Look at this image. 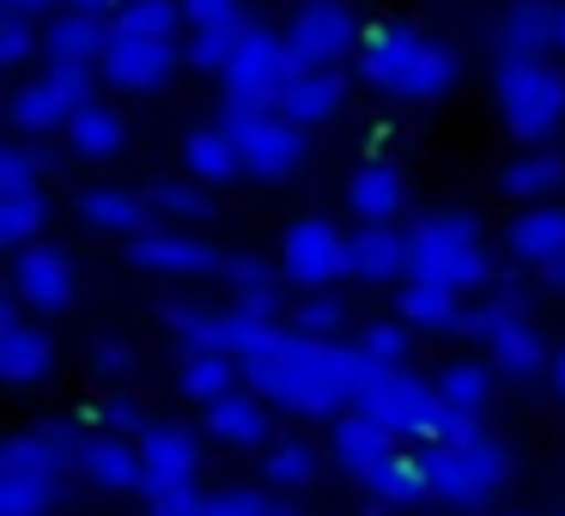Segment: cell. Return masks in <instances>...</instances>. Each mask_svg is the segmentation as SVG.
<instances>
[{
	"mask_svg": "<svg viewBox=\"0 0 565 516\" xmlns=\"http://www.w3.org/2000/svg\"><path fill=\"white\" fill-rule=\"evenodd\" d=\"M456 74H462L456 50H450V43H431L426 37V50L414 55V67H407V79H402V98L407 104H444L456 92Z\"/></svg>",
	"mask_w": 565,
	"mask_h": 516,
	"instance_id": "obj_34",
	"label": "cell"
},
{
	"mask_svg": "<svg viewBox=\"0 0 565 516\" xmlns=\"http://www.w3.org/2000/svg\"><path fill=\"white\" fill-rule=\"evenodd\" d=\"M431 401H438V389L419 377H407V365H383L377 377L365 383V395H359L353 407H365L371 419H383L390 431H419V419L431 413Z\"/></svg>",
	"mask_w": 565,
	"mask_h": 516,
	"instance_id": "obj_15",
	"label": "cell"
},
{
	"mask_svg": "<svg viewBox=\"0 0 565 516\" xmlns=\"http://www.w3.org/2000/svg\"><path fill=\"white\" fill-rule=\"evenodd\" d=\"M183 19H189L183 0H122L110 25L116 31H135V37H177Z\"/></svg>",
	"mask_w": 565,
	"mask_h": 516,
	"instance_id": "obj_42",
	"label": "cell"
},
{
	"mask_svg": "<svg viewBox=\"0 0 565 516\" xmlns=\"http://www.w3.org/2000/svg\"><path fill=\"white\" fill-rule=\"evenodd\" d=\"M499 50L504 55H547V50H559V0H504Z\"/></svg>",
	"mask_w": 565,
	"mask_h": 516,
	"instance_id": "obj_20",
	"label": "cell"
},
{
	"mask_svg": "<svg viewBox=\"0 0 565 516\" xmlns=\"http://www.w3.org/2000/svg\"><path fill=\"white\" fill-rule=\"evenodd\" d=\"M19 292L0 304V377L13 383V389H31V383H43L55 370V346L43 329H31L25 316H19Z\"/></svg>",
	"mask_w": 565,
	"mask_h": 516,
	"instance_id": "obj_14",
	"label": "cell"
},
{
	"mask_svg": "<svg viewBox=\"0 0 565 516\" xmlns=\"http://www.w3.org/2000/svg\"><path fill=\"white\" fill-rule=\"evenodd\" d=\"M7 7H13V13H31V19H38V13H50L55 0H7Z\"/></svg>",
	"mask_w": 565,
	"mask_h": 516,
	"instance_id": "obj_56",
	"label": "cell"
},
{
	"mask_svg": "<svg viewBox=\"0 0 565 516\" xmlns=\"http://www.w3.org/2000/svg\"><path fill=\"white\" fill-rule=\"evenodd\" d=\"M407 329H426V334H462V292L444 280H402V298H395Z\"/></svg>",
	"mask_w": 565,
	"mask_h": 516,
	"instance_id": "obj_27",
	"label": "cell"
},
{
	"mask_svg": "<svg viewBox=\"0 0 565 516\" xmlns=\"http://www.w3.org/2000/svg\"><path fill=\"white\" fill-rule=\"evenodd\" d=\"M504 516H516V510H504Z\"/></svg>",
	"mask_w": 565,
	"mask_h": 516,
	"instance_id": "obj_61",
	"label": "cell"
},
{
	"mask_svg": "<svg viewBox=\"0 0 565 516\" xmlns=\"http://www.w3.org/2000/svg\"><path fill=\"white\" fill-rule=\"evenodd\" d=\"M475 431H480L475 407H456V401H444V395H438V401H431V413L419 419L414 438L419 443H462V438H475Z\"/></svg>",
	"mask_w": 565,
	"mask_h": 516,
	"instance_id": "obj_46",
	"label": "cell"
},
{
	"mask_svg": "<svg viewBox=\"0 0 565 516\" xmlns=\"http://www.w3.org/2000/svg\"><path fill=\"white\" fill-rule=\"evenodd\" d=\"M50 225V201L38 189H19V195H0V244L7 249H25L38 244V232Z\"/></svg>",
	"mask_w": 565,
	"mask_h": 516,
	"instance_id": "obj_39",
	"label": "cell"
},
{
	"mask_svg": "<svg viewBox=\"0 0 565 516\" xmlns=\"http://www.w3.org/2000/svg\"><path fill=\"white\" fill-rule=\"evenodd\" d=\"M43 74L67 92V104H74V110H79V104H98V79H104L98 62H50Z\"/></svg>",
	"mask_w": 565,
	"mask_h": 516,
	"instance_id": "obj_49",
	"label": "cell"
},
{
	"mask_svg": "<svg viewBox=\"0 0 565 516\" xmlns=\"http://www.w3.org/2000/svg\"><path fill=\"white\" fill-rule=\"evenodd\" d=\"M201 431H207L213 443H225V450H268L274 431H268V401H262L256 389H232L220 395L213 407H201Z\"/></svg>",
	"mask_w": 565,
	"mask_h": 516,
	"instance_id": "obj_17",
	"label": "cell"
},
{
	"mask_svg": "<svg viewBox=\"0 0 565 516\" xmlns=\"http://www.w3.org/2000/svg\"><path fill=\"white\" fill-rule=\"evenodd\" d=\"M492 377H499V370H492V358H456V365L438 370V395L480 413V407L492 401Z\"/></svg>",
	"mask_w": 565,
	"mask_h": 516,
	"instance_id": "obj_41",
	"label": "cell"
},
{
	"mask_svg": "<svg viewBox=\"0 0 565 516\" xmlns=\"http://www.w3.org/2000/svg\"><path fill=\"white\" fill-rule=\"evenodd\" d=\"M244 37H249V25L244 19H232V25H207V31H195V43H189V67H201V74H225V67L237 62V50H244Z\"/></svg>",
	"mask_w": 565,
	"mask_h": 516,
	"instance_id": "obj_43",
	"label": "cell"
},
{
	"mask_svg": "<svg viewBox=\"0 0 565 516\" xmlns=\"http://www.w3.org/2000/svg\"><path fill=\"white\" fill-rule=\"evenodd\" d=\"M183 164H189V176H195V183L213 189V183H232V176L244 171V152H237V140L213 122V128H189Z\"/></svg>",
	"mask_w": 565,
	"mask_h": 516,
	"instance_id": "obj_33",
	"label": "cell"
},
{
	"mask_svg": "<svg viewBox=\"0 0 565 516\" xmlns=\"http://www.w3.org/2000/svg\"><path fill=\"white\" fill-rule=\"evenodd\" d=\"M79 219L92 225V232H116V237H147L159 232V213L147 207V195H135V189H79Z\"/></svg>",
	"mask_w": 565,
	"mask_h": 516,
	"instance_id": "obj_21",
	"label": "cell"
},
{
	"mask_svg": "<svg viewBox=\"0 0 565 516\" xmlns=\"http://www.w3.org/2000/svg\"><path fill=\"white\" fill-rule=\"evenodd\" d=\"M220 128L237 140L244 171L249 176H268V183L292 176L298 164L310 159V128H298L292 116H280V110H232V104H225Z\"/></svg>",
	"mask_w": 565,
	"mask_h": 516,
	"instance_id": "obj_5",
	"label": "cell"
},
{
	"mask_svg": "<svg viewBox=\"0 0 565 516\" xmlns=\"http://www.w3.org/2000/svg\"><path fill=\"white\" fill-rule=\"evenodd\" d=\"M79 474L104 492H135L140 486V443L122 438V431H98V438H86Z\"/></svg>",
	"mask_w": 565,
	"mask_h": 516,
	"instance_id": "obj_29",
	"label": "cell"
},
{
	"mask_svg": "<svg viewBox=\"0 0 565 516\" xmlns=\"http://www.w3.org/2000/svg\"><path fill=\"white\" fill-rule=\"evenodd\" d=\"M237 377H244V365H237L232 353H183V370H177V389L189 395V401L213 407L220 395L237 389Z\"/></svg>",
	"mask_w": 565,
	"mask_h": 516,
	"instance_id": "obj_36",
	"label": "cell"
},
{
	"mask_svg": "<svg viewBox=\"0 0 565 516\" xmlns=\"http://www.w3.org/2000/svg\"><path fill=\"white\" fill-rule=\"evenodd\" d=\"M359 486H365V498L371 504H419V498H431V467H426V455H402V450H390L383 462H371L365 474H359Z\"/></svg>",
	"mask_w": 565,
	"mask_h": 516,
	"instance_id": "obj_26",
	"label": "cell"
},
{
	"mask_svg": "<svg viewBox=\"0 0 565 516\" xmlns=\"http://www.w3.org/2000/svg\"><path fill=\"white\" fill-rule=\"evenodd\" d=\"M67 152L86 164H110L116 152L128 147V116L116 110V104H79L74 116H67Z\"/></svg>",
	"mask_w": 565,
	"mask_h": 516,
	"instance_id": "obj_22",
	"label": "cell"
},
{
	"mask_svg": "<svg viewBox=\"0 0 565 516\" xmlns=\"http://www.w3.org/2000/svg\"><path fill=\"white\" fill-rule=\"evenodd\" d=\"M164 322L177 329L183 353H225V310H201V304H164Z\"/></svg>",
	"mask_w": 565,
	"mask_h": 516,
	"instance_id": "obj_40",
	"label": "cell"
},
{
	"mask_svg": "<svg viewBox=\"0 0 565 516\" xmlns=\"http://www.w3.org/2000/svg\"><path fill=\"white\" fill-rule=\"evenodd\" d=\"M426 467H431V498L456 504V510H487L511 480V443L475 431L462 443H426Z\"/></svg>",
	"mask_w": 565,
	"mask_h": 516,
	"instance_id": "obj_4",
	"label": "cell"
},
{
	"mask_svg": "<svg viewBox=\"0 0 565 516\" xmlns=\"http://www.w3.org/2000/svg\"><path fill=\"white\" fill-rule=\"evenodd\" d=\"M286 268H274V261L262 256H232L225 261V286H232V304H244L249 316H280V298H286Z\"/></svg>",
	"mask_w": 565,
	"mask_h": 516,
	"instance_id": "obj_32",
	"label": "cell"
},
{
	"mask_svg": "<svg viewBox=\"0 0 565 516\" xmlns=\"http://www.w3.org/2000/svg\"><path fill=\"white\" fill-rule=\"evenodd\" d=\"M13 292L38 316H62L74 304V261H67V249H55L50 237L13 249Z\"/></svg>",
	"mask_w": 565,
	"mask_h": 516,
	"instance_id": "obj_11",
	"label": "cell"
},
{
	"mask_svg": "<svg viewBox=\"0 0 565 516\" xmlns=\"http://www.w3.org/2000/svg\"><path fill=\"white\" fill-rule=\"evenodd\" d=\"M395 438H402V431H390L383 419H371L365 407H341L334 426H329V450H334V462H341L347 474H365L371 462H383V455L395 450Z\"/></svg>",
	"mask_w": 565,
	"mask_h": 516,
	"instance_id": "obj_19",
	"label": "cell"
},
{
	"mask_svg": "<svg viewBox=\"0 0 565 516\" xmlns=\"http://www.w3.org/2000/svg\"><path fill=\"white\" fill-rule=\"evenodd\" d=\"M62 7H67V13H98V19H110L122 0H62Z\"/></svg>",
	"mask_w": 565,
	"mask_h": 516,
	"instance_id": "obj_55",
	"label": "cell"
},
{
	"mask_svg": "<svg viewBox=\"0 0 565 516\" xmlns=\"http://www.w3.org/2000/svg\"><path fill=\"white\" fill-rule=\"evenodd\" d=\"M104 426H110V431H122V438H147V431H152V419H147V407H140V401L116 395V401L104 407Z\"/></svg>",
	"mask_w": 565,
	"mask_h": 516,
	"instance_id": "obj_52",
	"label": "cell"
},
{
	"mask_svg": "<svg viewBox=\"0 0 565 516\" xmlns=\"http://www.w3.org/2000/svg\"><path fill=\"white\" fill-rule=\"evenodd\" d=\"M7 116H13L19 135H62L67 116H74V104H67V92L55 86L50 74H38V79H25V86H13Z\"/></svg>",
	"mask_w": 565,
	"mask_h": 516,
	"instance_id": "obj_31",
	"label": "cell"
},
{
	"mask_svg": "<svg viewBox=\"0 0 565 516\" xmlns=\"http://www.w3.org/2000/svg\"><path fill=\"white\" fill-rule=\"evenodd\" d=\"M359 346H365L377 365H407V358H414V334H407V322H365V329H359Z\"/></svg>",
	"mask_w": 565,
	"mask_h": 516,
	"instance_id": "obj_47",
	"label": "cell"
},
{
	"mask_svg": "<svg viewBox=\"0 0 565 516\" xmlns=\"http://www.w3.org/2000/svg\"><path fill=\"white\" fill-rule=\"evenodd\" d=\"M62 504V474H0V516H50Z\"/></svg>",
	"mask_w": 565,
	"mask_h": 516,
	"instance_id": "obj_37",
	"label": "cell"
},
{
	"mask_svg": "<svg viewBox=\"0 0 565 516\" xmlns=\"http://www.w3.org/2000/svg\"><path fill=\"white\" fill-rule=\"evenodd\" d=\"M177 62H189L177 50V37H135V31H116L110 55H104V86L122 92V98H152V92L171 86Z\"/></svg>",
	"mask_w": 565,
	"mask_h": 516,
	"instance_id": "obj_10",
	"label": "cell"
},
{
	"mask_svg": "<svg viewBox=\"0 0 565 516\" xmlns=\"http://www.w3.org/2000/svg\"><path fill=\"white\" fill-rule=\"evenodd\" d=\"M419 50H426V37H419L414 25H371L365 37H359V79H365L371 92L402 98V79H407V67H414Z\"/></svg>",
	"mask_w": 565,
	"mask_h": 516,
	"instance_id": "obj_16",
	"label": "cell"
},
{
	"mask_svg": "<svg viewBox=\"0 0 565 516\" xmlns=\"http://www.w3.org/2000/svg\"><path fill=\"white\" fill-rule=\"evenodd\" d=\"M559 55H565V0H559Z\"/></svg>",
	"mask_w": 565,
	"mask_h": 516,
	"instance_id": "obj_58",
	"label": "cell"
},
{
	"mask_svg": "<svg viewBox=\"0 0 565 516\" xmlns=\"http://www.w3.org/2000/svg\"><path fill=\"white\" fill-rule=\"evenodd\" d=\"M341 104H347L341 67H298L286 98H280V116H292L298 128H317V122H329V116H341Z\"/></svg>",
	"mask_w": 565,
	"mask_h": 516,
	"instance_id": "obj_25",
	"label": "cell"
},
{
	"mask_svg": "<svg viewBox=\"0 0 565 516\" xmlns=\"http://www.w3.org/2000/svg\"><path fill=\"white\" fill-rule=\"evenodd\" d=\"M499 183H504V195H511V201L535 207V201H547V195H559V189H565V152L559 147H523L499 171Z\"/></svg>",
	"mask_w": 565,
	"mask_h": 516,
	"instance_id": "obj_30",
	"label": "cell"
},
{
	"mask_svg": "<svg viewBox=\"0 0 565 516\" xmlns=\"http://www.w3.org/2000/svg\"><path fill=\"white\" fill-rule=\"evenodd\" d=\"M292 329L298 334H317V341H334V334L347 329V298L341 292H310V298H298L292 304Z\"/></svg>",
	"mask_w": 565,
	"mask_h": 516,
	"instance_id": "obj_44",
	"label": "cell"
},
{
	"mask_svg": "<svg viewBox=\"0 0 565 516\" xmlns=\"http://www.w3.org/2000/svg\"><path fill=\"white\" fill-rule=\"evenodd\" d=\"M128 261L140 273H159V280H201V273H225V256L213 244L189 232H147V237H128Z\"/></svg>",
	"mask_w": 565,
	"mask_h": 516,
	"instance_id": "obj_12",
	"label": "cell"
},
{
	"mask_svg": "<svg viewBox=\"0 0 565 516\" xmlns=\"http://www.w3.org/2000/svg\"><path fill=\"white\" fill-rule=\"evenodd\" d=\"M292 74H298V62H292V50H286V37L249 25L237 62L220 74L225 79V104H232V110H280Z\"/></svg>",
	"mask_w": 565,
	"mask_h": 516,
	"instance_id": "obj_7",
	"label": "cell"
},
{
	"mask_svg": "<svg viewBox=\"0 0 565 516\" xmlns=\"http://www.w3.org/2000/svg\"><path fill=\"white\" fill-rule=\"evenodd\" d=\"M50 152L25 147V140H7L0 147V195H19V189H38L43 176H50Z\"/></svg>",
	"mask_w": 565,
	"mask_h": 516,
	"instance_id": "obj_45",
	"label": "cell"
},
{
	"mask_svg": "<svg viewBox=\"0 0 565 516\" xmlns=\"http://www.w3.org/2000/svg\"><path fill=\"white\" fill-rule=\"evenodd\" d=\"M92 358H98V370H116V377H122V370L135 365V353H128L122 341H104V346H98V353H92Z\"/></svg>",
	"mask_w": 565,
	"mask_h": 516,
	"instance_id": "obj_54",
	"label": "cell"
},
{
	"mask_svg": "<svg viewBox=\"0 0 565 516\" xmlns=\"http://www.w3.org/2000/svg\"><path fill=\"white\" fill-rule=\"evenodd\" d=\"M31 50H43V31H31V13H13L0 19V67H19Z\"/></svg>",
	"mask_w": 565,
	"mask_h": 516,
	"instance_id": "obj_50",
	"label": "cell"
},
{
	"mask_svg": "<svg viewBox=\"0 0 565 516\" xmlns=\"http://www.w3.org/2000/svg\"><path fill=\"white\" fill-rule=\"evenodd\" d=\"M280 37H286V50H292L298 67H341L347 55L359 50L365 31H359V19H353L347 0H305Z\"/></svg>",
	"mask_w": 565,
	"mask_h": 516,
	"instance_id": "obj_8",
	"label": "cell"
},
{
	"mask_svg": "<svg viewBox=\"0 0 565 516\" xmlns=\"http://www.w3.org/2000/svg\"><path fill=\"white\" fill-rule=\"evenodd\" d=\"M147 195V207L159 213V219H177V225H195V219H213V195H207V183H147L140 189Z\"/></svg>",
	"mask_w": 565,
	"mask_h": 516,
	"instance_id": "obj_38",
	"label": "cell"
},
{
	"mask_svg": "<svg viewBox=\"0 0 565 516\" xmlns=\"http://www.w3.org/2000/svg\"><path fill=\"white\" fill-rule=\"evenodd\" d=\"M462 334H475V341L487 346V358H492V370H499V377L529 383L541 365H547V346H541L535 316H529L523 304H511V298H492L487 292V304L462 316Z\"/></svg>",
	"mask_w": 565,
	"mask_h": 516,
	"instance_id": "obj_6",
	"label": "cell"
},
{
	"mask_svg": "<svg viewBox=\"0 0 565 516\" xmlns=\"http://www.w3.org/2000/svg\"><path fill=\"white\" fill-rule=\"evenodd\" d=\"M207 516H286V504H274L256 486H220L207 492Z\"/></svg>",
	"mask_w": 565,
	"mask_h": 516,
	"instance_id": "obj_48",
	"label": "cell"
},
{
	"mask_svg": "<svg viewBox=\"0 0 565 516\" xmlns=\"http://www.w3.org/2000/svg\"><path fill=\"white\" fill-rule=\"evenodd\" d=\"M244 383L280 413H305V419H334L341 407H353L365 395V383L377 377V358L365 346L347 341H317V334H298L274 322L244 358Z\"/></svg>",
	"mask_w": 565,
	"mask_h": 516,
	"instance_id": "obj_1",
	"label": "cell"
},
{
	"mask_svg": "<svg viewBox=\"0 0 565 516\" xmlns=\"http://www.w3.org/2000/svg\"><path fill=\"white\" fill-rule=\"evenodd\" d=\"M110 37H116L110 19H98V13H62V19H50V25H43V55H50V62H98L104 67Z\"/></svg>",
	"mask_w": 565,
	"mask_h": 516,
	"instance_id": "obj_28",
	"label": "cell"
},
{
	"mask_svg": "<svg viewBox=\"0 0 565 516\" xmlns=\"http://www.w3.org/2000/svg\"><path fill=\"white\" fill-rule=\"evenodd\" d=\"M504 249H511L516 268H559L565 261V207H523L511 225H504Z\"/></svg>",
	"mask_w": 565,
	"mask_h": 516,
	"instance_id": "obj_18",
	"label": "cell"
},
{
	"mask_svg": "<svg viewBox=\"0 0 565 516\" xmlns=\"http://www.w3.org/2000/svg\"><path fill=\"white\" fill-rule=\"evenodd\" d=\"M553 389L565 395V346H559V353H553Z\"/></svg>",
	"mask_w": 565,
	"mask_h": 516,
	"instance_id": "obj_57",
	"label": "cell"
},
{
	"mask_svg": "<svg viewBox=\"0 0 565 516\" xmlns=\"http://www.w3.org/2000/svg\"><path fill=\"white\" fill-rule=\"evenodd\" d=\"M407 280H444L456 292H492L499 268H492L480 225L468 213H426L407 232Z\"/></svg>",
	"mask_w": 565,
	"mask_h": 516,
	"instance_id": "obj_3",
	"label": "cell"
},
{
	"mask_svg": "<svg viewBox=\"0 0 565 516\" xmlns=\"http://www.w3.org/2000/svg\"><path fill=\"white\" fill-rule=\"evenodd\" d=\"M553 273V286H565V261H559V268H547Z\"/></svg>",
	"mask_w": 565,
	"mask_h": 516,
	"instance_id": "obj_59",
	"label": "cell"
},
{
	"mask_svg": "<svg viewBox=\"0 0 565 516\" xmlns=\"http://www.w3.org/2000/svg\"><path fill=\"white\" fill-rule=\"evenodd\" d=\"M402 201H407V183H402V171H395L390 159L359 164L353 183H347V207H353L359 225H395Z\"/></svg>",
	"mask_w": 565,
	"mask_h": 516,
	"instance_id": "obj_24",
	"label": "cell"
},
{
	"mask_svg": "<svg viewBox=\"0 0 565 516\" xmlns=\"http://www.w3.org/2000/svg\"><path fill=\"white\" fill-rule=\"evenodd\" d=\"M317 467H322V455L305 431H286V438H274L268 450H262V474L280 492H305L310 480H317Z\"/></svg>",
	"mask_w": 565,
	"mask_h": 516,
	"instance_id": "obj_35",
	"label": "cell"
},
{
	"mask_svg": "<svg viewBox=\"0 0 565 516\" xmlns=\"http://www.w3.org/2000/svg\"><path fill=\"white\" fill-rule=\"evenodd\" d=\"M492 104L516 147H553V135L565 128V74L547 55H499Z\"/></svg>",
	"mask_w": 565,
	"mask_h": 516,
	"instance_id": "obj_2",
	"label": "cell"
},
{
	"mask_svg": "<svg viewBox=\"0 0 565 516\" xmlns=\"http://www.w3.org/2000/svg\"><path fill=\"white\" fill-rule=\"evenodd\" d=\"M201 474V438L189 426L152 419V431L140 438V492H164V486H189Z\"/></svg>",
	"mask_w": 565,
	"mask_h": 516,
	"instance_id": "obj_13",
	"label": "cell"
},
{
	"mask_svg": "<svg viewBox=\"0 0 565 516\" xmlns=\"http://www.w3.org/2000/svg\"><path fill=\"white\" fill-rule=\"evenodd\" d=\"M147 516H207V492L189 480V486H164L147 498Z\"/></svg>",
	"mask_w": 565,
	"mask_h": 516,
	"instance_id": "obj_51",
	"label": "cell"
},
{
	"mask_svg": "<svg viewBox=\"0 0 565 516\" xmlns=\"http://www.w3.org/2000/svg\"><path fill=\"white\" fill-rule=\"evenodd\" d=\"M286 516H298V510H286Z\"/></svg>",
	"mask_w": 565,
	"mask_h": 516,
	"instance_id": "obj_60",
	"label": "cell"
},
{
	"mask_svg": "<svg viewBox=\"0 0 565 516\" xmlns=\"http://www.w3.org/2000/svg\"><path fill=\"white\" fill-rule=\"evenodd\" d=\"M280 268H286V280L305 286V292H322V286H334L341 273H353V256H347L341 225H329V219H292L280 232Z\"/></svg>",
	"mask_w": 565,
	"mask_h": 516,
	"instance_id": "obj_9",
	"label": "cell"
},
{
	"mask_svg": "<svg viewBox=\"0 0 565 516\" xmlns=\"http://www.w3.org/2000/svg\"><path fill=\"white\" fill-rule=\"evenodd\" d=\"M347 256H353V273H347V280L390 286L407 273V232H395V225H359V232L347 237Z\"/></svg>",
	"mask_w": 565,
	"mask_h": 516,
	"instance_id": "obj_23",
	"label": "cell"
},
{
	"mask_svg": "<svg viewBox=\"0 0 565 516\" xmlns=\"http://www.w3.org/2000/svg\"><path fill=\"white\" fill-rule=\"evenodd\" d=\"M183 13H189L195 31H207V25H232V19H244V7H237V0H183Z\"/></svg>",
	"mask_w": 565,
	"mask_h": 516,
	"instance_id": "obj_53",
	"label": "cell"
}]
</instances>
